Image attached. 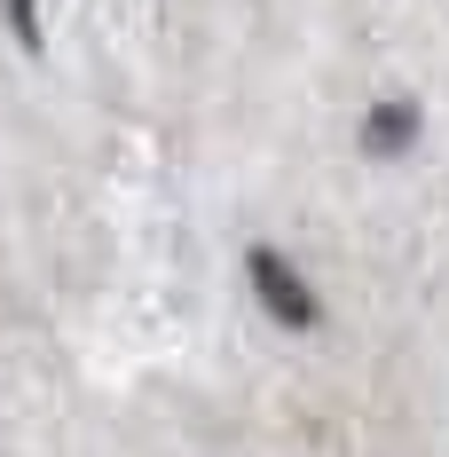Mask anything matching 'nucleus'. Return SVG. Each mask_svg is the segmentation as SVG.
<instances>
[{"label":"nucleus","instance_id":"1","mask_svg":"<svg viewBox=\"0 0 449 457\" xmlns=\"http://www.w3.org/2000/svg\"><path fill=\"white\" fill-rule=\"evenodd\" d=\"M245 276H253V300H261L284 331H315V323H323V300L308 292V276L292 269L276 245H253V253H245Z\"/></svg>","mask_w":449,"mask_h":457},{"label":"nucleus","instance_id":"2","mask_svg":"<svg viewBox=\"0 0 449 457\" xmlns=\"http://www.w3.org/2000/svg\"><path fill=\"white\" fill-rule=\"evenodd\" d=\"M418 127H426L418 103H410V95H387V103H370V119H362V150H370V158H403L410 142H418Z\"/></svg>","mask_w":449,"mask_h":457},{"label":"nucleus","instance_id":"3","mask_svg":"<svg viewBox=\"0 0 449 457\" xmlns=\"http://www.w3.org/2000/svg\"><path fill=\"white\" fill-rule=\"evenodd\" d=\"M8 8V32H16V47H40V0H0Z\"/></svg>","mask_w":449,"mask_h":457}]
</instances>
